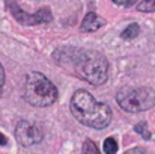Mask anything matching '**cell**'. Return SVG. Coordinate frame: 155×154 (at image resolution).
I'll list each match as a JSON object with an SVG mask.
<instances>
[{
	"instance_id": "6da1fadb",
	"label": "cell",
	"mask_w": 155,
	"mask_h": 154,
	"mask_svg": "<svg viewBox=\"0 0 155 154\" xmlns=\"http://www.w3.org/2000/svg\"><path fill=\"white\" fill-rule=\"evenodd\" d=\"M54 60L57 65L71 70L77 77L94 86L103 85L108 79V60L97 50L63 47L56 50Z\"/></svg>"
},
{
	"instance_id": "7a4b0ae2",
	"label": "cell",
	"mask_w": 155,
	"mask_h": 154,
	"mask_svg": "<svg viewBox=\"0 0 155 154\" xmlns=\"http://www.w3.org/2000/svg\"><path fill=\"white\" fill-rule=\"evenodd\" d=\"M69 107L74 118L86 127L101 130L111 121L110 107L105 103H98L86 89H78L74 92Z\"/></svg>"
},
{
	"instance_id": "3957f363",
	"label": "cell",
	"mask_w": 155,
	"mask_h": 154,
	"mask_svg": "<svg viewBox=\"0 0 155 154\" xmlns=\"http://www.w3.org/2000/svg\"><path fill=\"white\" fill-rule=\"evenodd\" d=\"M24 98L30 106L48 107L57 100V89L44 74L32 71L26 77Z\"/></svg>"
},
{
	"instance_id": "277c9868",
	"label": "cell",
	"mask_w": 155,
	"mask_h": 154,
	"mask_svg": "<svg viewBox=\"0 0 155 154\" xmlns=\"http://www.w3.org/2000/svg\"><path fill=\"white\" fill-rule=\"evenodd\" d=\"M116 101L130 113L145 112L155 106V89L152 88H125L116 95Z\"/></svg>"
},
{
	"instance_id": "5b68a950",
	"label": "cell",
	"mask_w": 155,
	"mask_h": 154,
	"mask_svg": "<svg viewBox=\"0 0 155 154\" xmlns=\"http://www.w3.org/2000/svg\"><path fill=\"white\" fill-rule=\"evenodd\" d=\"M6 8L9 11V14L20 23V24H26V26H38V24H44V23H50L53 20V14L50 8H41L36 14L29 15L26 14L20 5L17 3V0H5Z\"/></svg>"
},
{
	"instance_id": "8992f818",
	"label": "cell",
	"mask_w": 155,
	"mask_h": 154,
	"mask_svg": "<svg viewBox=\"0 0 155 154\" xmlns=\"http://www.w3.org/2000/svg\"><path fill=\"white\" fill-rule=\"evenodd\" d=\"M15 138L20 145L30 147V145L41 142L44 138V133H42L41 127H38L36 124H32V122L23 119L15 127Z\"/></svg>"
},
{
	"instance_id": "52a82bcc",
	"label": "cell",
	"mask_w": 155,
	"mask_h": 154,
	"mask_svg": "<svg viewBox=\"0 0 155 154\" xmlns=\"http://www.w3.org/2000/svg\"><path fill=\"white\" fill-rule=\"evenodd\" d=\"M101 26H104L103 18L98 17L95 12H89V14L83 18L80 29H81L83 32H95V30H98Z\"/></svg>"
},
{
	"instance_id": "ba28073f",
	"label": "cell",
	"mask_w": 155,
	"mask_h": 154,
	"mask_svg": "<svg viewBox=\"0 0 155 154\" xmlns=\"http://www.w3.org/2000/svg\"><path fill=\"white\" fill-rule=\"evenodd\" d=\"M139 33H140V27H139V24H137V23H131V24H130V26L120 33V38L125 39V41H131V39L137 38Z\"/></svg>"
},
{
	"instance_id": "9c48e42d",
	"label": "cell",
	"mask_w": 155,
	"mask_h": 154,
	"mask_svg": "<svg viewBox=\"0 0 155 154\" xmlns=\"http://www.w3.org/2000/svg\"><path fill=\"white\" fill-rule=\"evenodd\" d=\"M117 151V142L114 138H107L104 141V153L105 154H114Z\"/></svg>"
},
{
	"instance_id": "30bf717a",
	"label": "cell",
	"mask_w": 155,
	"mask_h": 154,
	"mask_svg": "<svg viewBox=\"0 0 155 154\" xmlns=\"http://www.w3.org/2000/svg\"><path fill=\"white\" fill-rule=\"evenodd\" d=\"M140 12H154L155 11V0H142L137 6Z\"/></svg>"
},
{
	"instance_id": "8fae6325",
	"label": "cell",
	"mask_w": 155,
	"mask_h": 154,
	"mask_svg": "<svg viewBox=\"0 0 155 154\" xmlns=\"http://www.w3.org/2000/svg\"><path fill=\"white\" fill-rule=\"evenodd\" d=\"M134 130H136L139 135H142L143 139H151V133H149V130H148V124H146L145 121L136 124V125H134Z\"/></svg>"
},
{
	"instance_id": "7c38bea8",
	"label": "cell",
	"mask_w": 155,
	"mask_h": 154,
	"mask_svg": "<svg viewBox=\"0 0 155 154\" xmlns=\"http://www.w3.org/2000/svg\"><path fill=\"white\" fill-rule=\"evenodd\" d=\"M83 151H84L86 154H98V147L95 145L94 141L86 139L84 144H83Z\"/></svg>"
},
{
	"instance_id": "4fadbf2b",
	"label": "cell",
	"mask_w": 155,
	"mask_h": 154,
	"mask_svg": "<svg viewBox=\"0 0 155 154\" xmlns=\"http://www.w3.org/2000/svg\"><path fill=\"white\" fill-rule=\"evenodd\" d=\"M136 0H113V3L116 5H124V6H131Z\"/></svg>"
},
{
	"instance_id": "5bb4252c",
	"label": "cell",
	"mask_w": 155,
	"mask_h": 154,
	"mask_svg": "<svg viewBox=\"0 0 155 154\" xmlns=\"http://www.w3.org/2000/svg\"><path fill=\"white\" fill-rule=\"evenodd\" d=\"M3 85H5V70H3V67L0 63V91H2Z\"/></svg>"
},
{
	"instance_id": "9a60e30c",
	"label": "cell",
	"mask_w": 155,
	"mask_h": 154,
	"mask_svg": "<svg viewBox=\"0 0 155 154\" xmlns=\"http://www.w3.org/2000/svg\"><path fill=\"white\" fill-rule=\"evenodd\" d=\"M6 144H8V138L0 133V145H6Z\"/></svg>"
}]
</instances>
